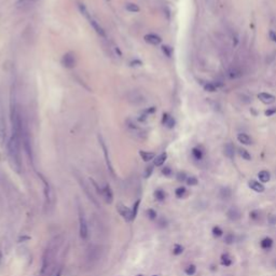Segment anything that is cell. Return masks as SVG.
<instances>
[{
	"mask_svg": "<svg viewBox=\"0 0 276 276\" xmlns=\"http://www.w3.org/2000/svg\"><path fill=\"white\" fill-rule=\"evenodd\" d=\"M58 245H60V242H58V239L55 237L53 241H51L50 245L45 249V252L43 255V262H42V270H41L42 274H44V272L47 271L50 265H51L53 258L55 257V251H57Z\"/></svg>",
	"mask_w": 276,
	"mask_h": 276,
	"instance_id": "6da1fadb",
	"label": "cell"
},
{
	"mask_svg": "<svg viewBox=\"0 0 276 276\" xmlns=\"http://www.w3.org/2000/svg\"><path fill=\"white\" fill-rule=\"evenodd\" d=\"M79 232L80 236L82 239H86L88 235V230H87V222L86 219L84 217V214L81 209H79Z\"/></svg>",
	"mask_w": 276,
	"mask_h": 276,
	"instance_id": "7a4b0ae2",
	"label": "cell"
},
{
	"mask_svg": "<svg viewBox=\"0 0 276 276\" xmlns=\"http://www.w3.org/2000/svg\"><path fill=\"white\" fill-rule=\"evenodd\" d=\"M117 209H118V212H119V214L122 216V218H123L125 221H127V222H132L133 220H135L134 216H133L132 209L128 208V207H126L124 204H121V203L118 204Z\"/></svg>",
	"mask_w": 276,
	"mask_h": 276,
	"instance_id": "3957f363",
	"label": "cell"
},
{
	"mask_svg": "<svg viewBox=\"0 0 276 276\" xmlns=\"http://www.w3.org/2000/svg\"><path fill=\"white\" fill-rule=\"evenodd\" d=\"M62 64L66 68H73L76 66V57L72 53H67L63 56Z\"/></svg>",
	"mask_w": 276,
	"mask_h": 276,
	"instance_id": "277c9868",
	"label": "cell"
},
{
	"mask_svg": "<svg viewBox=\"0 0 276 276\" xmlns=\"http://www.w3.org/2000/svg\"><path fill=\"white\" fill-rule=\"evenodd\" d=\"M100 194L103 195V197L105 199V201H106L108 204L112 203L113 194H112V191H111V189H110V187L109 186H107L106 185V186L102 189V193H100Z\"/></svg>",
	"mask_w": 276,
	"mask_h": 276,
	"instance_id": "5b68a950",
	"label": "cell"
},
{
	"mask_svg": "<svg viewBox=\"0 0 276 276\" xmlns=\"http://www.w3.org/2000/svg\"><path fill=\"white\" fill-rule=\"evenodd\" d=\"M258 98L260 99V102H262L263 104L265 105H270V104H273L275 102V96L272 95V94L269 93H260L258 94Z\"/></svg>",
	"mask_w": 276,
	"mask_h": 276,
	"instance_id": "8992f818",
	"label": "cell"
},
{
	"mask_svg": "<svg viewBox=\"0 0 276 276\" xmlns=\"http://www.w3.org/2000/svg\"><path fill=\"white\" fill-rule=\"evenodd\" d=\"M144 38H145V41L148 42L149 44H152V45H157L162 41L161 37H159L157 35H154V33H148Z\"/></svg>",
	"mask_w": 276,
	"mask_h": 276,
	"instance_id": "52a82bcc",
	"label": "cell"
},
{
	"mask_svg": "<svg viewBox=\"0 0 276 276\" xmlns=\"http://www.w3.org/2000/svg\"><path fill=\"white\" fill-rule=\"evenodd\" d=\"M248 186H249V188L251 189V190H254L255 192H258V193H262L263 191L265 190L264 186L257 180H250L249 182H248Z\"/></svg>",
	"mask_w": 276,
	"mask_h": 276,
	"instance_id": "ba28073f",
	"label": "cell"
},
{
	"mask_svg": "<svg viewBox=\"0 0 276 276\" xmlns=\"http://www.w3.org/2000/svg\"><path fill=\"white\" fill-rule=\"evenodd\" d=\"M227 218L232 221H236L241 218V212L237 207H231L227 212Z\"/></svg>",
	"mask_w": 276,
	"mask_h": 276,
	"instance_id": "9c48e42d",
	"label": "cell"
},
{
	"mask_svg": "<svg viewBox=\"0 0 276 276\" xmlns=\"http://www.w3.org/2000/svg\"><path fill=\"white\" fill-rule=\"evenodd\" d=\"M88 21H90V24L92 25L93 29L96 31V33H97L98 36H100V37H103V38L106 37V33H105V30H104V29H103V27L100 26V25L98 24V23L96 22L95 20H93V18H91V20H88Z\"/></svg>",
	"mask_w": 276,
	"mask_h": 276,
	"instance_id": "30bf717a",
	"label": "cell"
},
{
	"mask_svg": "<svg viewBox=\"0 0 276 276\" xmlns=\"http://www.w3.org/2000/svg\"><path fill=\"white\" fill-rule=\"evenodd\" d=\"M128 100H130L132 104L137 105V104H140V103L144 102V97H142L138 92H135L134 91V92H132V93L128 95Z\"/></svg>",
	"mask_w": 276,
	"mask_h": 276,
	"instance_id": "8fae6325",
	"label": "cell"
},
{
	"mask_svg": "<svg viewBox=\"0 0 276 276\" xmlns=\"http://www.w3.org/2000/svg\"><path fill=\"white\" fill-rule=\"evenodd\" d=\"M224 154L227 155L229 159H233L235 154L234 151V146L232 144H227L224 146Z\"/></svg>",
	"mask_w": 276,
	"mask_h": 276,
	"instance_id": "7c38bea8",
	"label": "cell"
},
{
	"mask_svg": "<svg viewBox=\"0 0 276 276\" xmlns=\"http://www.w3.org/2000/svg\"><path fill=\"white\" fill-rule=\"evenodd\" d=\"M258 177L261 182H269L270 179H271V174L267 170H261V172H259Z\"/></svg>",
	"mask_w": 276,
	"mask_h": 276,
	"instance_id": "4fadbf2b",
	"label": "cell"
},
{
	"mask_svg": "<svg viewBox=\"0 0 276 276\" xmlns=\"http://www.w3.org/2000/svg\"><path fill=\"white\" fill-rule=\"evenodd\" d=\"M260 246L262 249H270V248L273 246V239H271V237H265V239H263L262 241H261L260 243Z\"/></svg>",
	"mask_w": 276,
	"mask_h": 276,
	"instance_id": "5bb4252c",
	"label": "cell"
},
{
	"mask_svg": "<svg viewBox=\"0 0 276 276\" xmlns=\"http://www.w3.org/2000/svg\"><path fill=\"white\" fill-rule=\"evenodd\" d=\"M237 140H239V142H241V144H243V145H250L251 144V139H250V137L248 136L247 134H244V133L237 135Z\"/></svg>",
	"mask_w": 276,
	"mask_h": 276,
	"instance_id": "9a60e30c",
	"label": "cell"
},
{
	"mask_svg": "<svg viewBox=\"0 0 276 276\" xmlns=\"http://www.w3.org/2000/svg\"><path fill=\"white\" fill-rule=\"evenodd\" d=\"M139 154L142 157V159L145 162H149L151 160L154 159V153L152 152H147V151H139Z\"/></svg>",
	"mask_w": 276,
	"mask_h": 276,
	"instance_id": "2e32d148",
	"label": "cell"
},
{
	"mask_svg": "<svg viewBox=\"0 0 276 276\" xmlns=\"http://www.w3.org/2000/svg\"><path fill=\"white\" fill-rule=\"evenodd\" d=\"M229 76L231 79H236V78H239L242 76V71L236 67H232L229 71Z\"/></svg>",
	"mask_w": 276,
	"mask_h": 276,
	"instance_id": "e0dca14e",
	"label": "cell"
},
{
	"mask_svg": "<svg viewBox=\"0 0 276 276\" xmlns=\"http://www.w3.org/2000/svg\"><path fill=\"white\" fill-rule=\"evenodd\" d=\"M166 159H167V154H166L165 152L162 153V154H160L157 157H155L154 160V165L155 166H161L164 164V162L166 161Z\"/></svg>",
	"mask_w": 276,
	"mask_h": 276,
	"instance_id": "ac0fdd59",
	"label": "cell"
},
{
	"mask_svg": "<svg viewBox=\"0 0 276 276\" xmlns=\"http://www.w3.org/2000/svg\"><path fill=\"white\" fill-rule=\"evenodd\" d=\"M125 9L127 10L128 12L130 13H137V12H139V7L136 5V3H132V2H128L125 5Z\"/></svg>",
	"mask_w": 276,
	"mask_h": 276,
	"instance_id": "d6986e66",
	"label": "cell"
},
{
	"mask_svg": "<svg viewBox=\"0 0 276 276\" xmlns=\"http://www.w3.org/2000/svg\"><path fill=\"white\" fill-rule=\"evenodd\" d=\"M221 264L224 265V266H230L232 264V258L227 254H223L221 256Z\"/></svg>",
	"mask_w": 276,
	"mask_h": 276,
	"instance_id": "ffe728a7",
	"label": "cell"
},
{
	"mask_svg": "<svg viewBox=\"0 0 276 276\" xmlns=\"http://www.w3.org/2000/svg\"><path fill=\"white\" fill-rule=\"evenodd\" d=\"M231 194H232V192H231V190L227 188H223L220 190V196L222 197L223 200H227L231 197Z\"/></svg>",
	"mask_w": 276,
	"mask_h": 276,
	"instance_id": "44dd1931",
	"label": "cell"
},
{
	"mask_svg": "<svg viewBox=\"0 0 276 276\" xmlns=\"http://www.w3.org/2000/svg\"><path fill=\"white\" fill-rule=\"evenodd\" d=\"M37 1H39V0H18L16 2V7H25V6L33 5Z\"/></svg>",
	"mask_w": 276,
	"mask_h": 276,
	"instance_id": "7402d4cb",
	"label": "cell"
},
{
	"mask_svg": "<svg viewBox=\"0 0 276 276\" xmlns=\"http://www.w3.org/2000/svg\"><path fill=\"white\" fill-rule=\"evenodd\" d=\"M165 192H164L162 189H157L154 192V197L157 200V201H164L165 200Z\"/></svg>",
	"mask_w": 276,
	"mask_h": 276,
	"instance_id": "603a6c76",
	"label": "cell"
},
{
	"mask_svg": "<svg viewBox=\"0 0 276 276\" xmlns=\"http://www.w3.org/2000/svg\"><path fill=\"white\" fill-rule=\"evenodd\" d=\"M185 272H186V274L188 276H192L195 274V272H196V266H195L194 264H190L188 265V266L186 267V270H185Z\"/></svg>",
	"mask_w": 276,
	"mask_h": 276,
	"instance_id": "cb8c5ba5",
	"label": "cell"
},
{
	"mask_svg": "<svg viewBox=\"0 0 276 276\" xmlns=\"http://www.w3.org/2000/svg\"><path fill=\"white\" fill-rule=\"evenodd\" d=\"M187 190L185 187H179V188L176 189V191H175V194H176L177 197H179V199H181V197L185 196V194H186Z\"/></svg>",
	"mask_w": 276,
	"mask_h": 276,
	"instance_id": "d4e9b609",
	"label": "cell"
},
{
	"mask_svg": "<svg viewBox=\"0 0 276 276\" xmlns=\"http://www.w3.org/2000/svg\"><path fill=\"white\" fill-rule=\"evenodd\" d=\"M139 205H140V200H137L134 204H133V208H132V212L134 218H136L137 212H138V209H139Z\"/></svg>",
	"mask_w": 276,
	"mask_h": 276,
	"instance_id": "484cf974",
	"label": "cell"
},
{
	"mask_svg": "<svg viewBox=\"0 0 276 276\" xmlns=\"http://www.w3.org/2000/svg\"><path fill=\"white\" fill-rule=\"evenodd\" d=\"M239 154H241V157H243L244 160H246V161H250V160H251L250 153L248 152L247 150H245V149H241V150H239Z\"/></svg>",
	"mask_w": 276,
	"mask_h": 276,
	"instance_id": "4316f807",
	"label": "cell"
},
{
	"mask_svg": "<svg viewBox=\"0 0 276 276\" xmlns=\"http://www.w3.org/2000/svg\"><path fill=\"white\" fill-rule=\"evenodd\" d=\"M192 154L193 157H195L196 160H202V157H203V152H202L201 149L199 148H194L192 150Z\"/></svg>",
	"mask_w": 276,
	"mask_h": 276,
	"instance_id": "83f0119b",
	"label": "cell"
},
{
	"mask_svg": "<svg viewBox=\"0 0 276 276\" xmlns=\"http://www.w3.org/2000/svg\"><path fill=\"white\" fill-rule=\"evenodd\" d=\"M212 235H214L215 237H220L223 235V231L221 227H212Z\"/></svg>",
	"mask_w": 276,
	"mask_h": 276,
	"instance_id": "f1b7e54d",
	"label": "cell"
},
{
	"mask_svg": "<svg viewBox=\"0 0 276 276\" xmlns=\"http://www.w3.org/2000/svg\"><path fill=\"white\" fill-rule=\"evenodd\" d=\"M183 252V247L181 245H175L174 249H173V254L175 255V256H179V255H181Z\"/></svg>",
	"mask_w": 276,
	"mask_h": 276,
	"instance_id": "f546056e",
	"label": "cell"
},
{
	"mask_svg": "<svg viewBox=\"0 0 276 276\" xmlns=\"http://www.w3.org/2000/svg\"><path fill=\"white\" fill-rule=\"evenodd\" d=\"M187 183H188L189 186H196L197 183H199V180H197L196 178H195V177H188V178H187Z\"/></svg>",
	"mask_w": 276,
	"mask_h": 276,
	"instance_id": "4dcf8cb0",
	"label": "cell"
},
{
	"mask_svg": "<svg viewBox=\"0 0 276 276\" xmlns=\"http://www.w3.org/2000/svg\"><path fill=\"white\" fill-rule=\"evenodd\" d=\"M79 9H80L81 13L83 14L84 16H86L88 20H91V16H90V14H88V11L86 10V8L84 7V5H82V3H79Z\"/></svg>",
	"mask_w": 276,
	"mask_h": 276,
	"instance_id": "1f68e13d",
	"label": "cell"
},
{
	"mask_svg": "<svg viewBox=\"0 0 276 276\" xmlns=\"http://www.w3.org/2000/svg\"><path fill=\"white\" fill-rule=\"evenodd\" d=\"M146 214H147V216H148V218H149V219H152V220H153V219L157 218V212H155L154 209H151V208H150V209L147 210Z\"/></svg>",
	"mask_w": 276,
	"mask_h": 276,
	"instance_id": "d6a6232c",
	"label": "cell"
},
{
	"mask_svg": "<svg viewBox=\"0 0 276 276\" xmlns=\"http://www.w3.org/2000/svg\"><path fill=\"white\" fill-rule=\"evenodd\" d=\"M204 87H205V90L207 91V92H210V93H212V92H215V91L217 90L216 85H215V84H212V83L205 84V86H204Z\"/></svg>",
	"mask_w": 276,
	"mask_h": 276,
	"instance_id": "836d02e7",
	"label": "cell"
},
{
	"mask_svg": "<svg viewBox=\"0 0 276 276\" xmlns=\"http://www.w3.org/2000/svg\"><path fill=\"white\" fill-rule=\"evenodd\" d=\"M224 242L227 244H232L233 242H234V236H233V234H227L225 235Z\"/></svg>",
	"mask_w": 276,
	"mask_h": 276,
	"instance_id": "e575fe53",
	"label": "cell"
},
{
	"mask_svg": "<svg viewBox=\"0 0 276 276\" xmlns=\"http://www.w3.org/2000/svg\"><path fill=\"white\" fill-rule=\"evenodd\" d=\"M162 51L165 53V55L167 56V57H170V55H172V50L169 49V47L163 45V47H162Z\"/></svg>",
	"mask_w": 276,
	"mask_h": 276,
	"instance_id": "d590c367",
	"label": "cell"
},
{
	"mask_svg": "<svg viewBox=\"0 0 276 276\" xmlns=\"http://www.w3.org/2000/svg\"><path fill=\"white\" fill-rule=\"evenodd\" d=\"M165 124L168 126V127L172 128L173 126L175 125V121H174V119H173L172 117H168V118H167V120H166V122H165Z\"/></svg>",
	"mask_w": 276,
	"mask_h": 276,
	"instance_id": "8d00e7d4",
	"label": "cell"
},
{
	"mask_svg": "<svg viewBox=\"0 0 276 276\" xmlns=\"http://www.w3.org/2000/svg\"><path fill=\"white\" fill-rule=\"evenodd\" d=\"M187 178H188V177L186 176L185 173H179V174L177 175V179H178V181H186Z\"/></svg>",
	"mask_w": 276,
	"mask_h": 276,
	"instance_id": "74e56055",
	"label": "cell"
},
{
	"mask_svg": "<svg viewBox=\"0 0 276 276\" xmlns=\"http://www.w3.org/2000/svg\"><path fill=\"white\" fill-rule=\"evenodd\" d=\"M269 37H270V39H271L272 41L276 43V31L275 30H270L269 31Z\"/></svg>",
	"mask_w": 276,
	"mask_h": 276,
	"instance_id": "f35d334b",
	"label": "cell"
},
{
	"mask_svg": "<svg viewBox=\"0 0 276 276\" xmlns=\"http://www.w3.org/2000/svg\"><path fill=\"white\" fill-rule=\"evenodd\" d=\"M162 173H163V175H165V176H170L172 175V169H170L169 167H164L163 169H162Z\"/></svg>",
	"mask_w": 276,
	"mask_h": 276,
	"instance_id": "ab89813d",
	"label": "cell"
},
{
	"mask_svg": "<svg viewBox=\"0 0 276 276\" xmlns=\"http://www.w3.org/2000/svg\"><path fill=\"white\" fill-rule=\"evenodd\" d=\"M274 113H276V108L267 109V110L265 111V115H267V117H271V115H273Z\"/></svg>",
	"mask_w": 276,
	"mask_h": 276,
	"instance_id": "60d3db41",
	"label": "cell"
},
{
	"mask_svg": "<svg viewBox=\"0 0 276 276\" xmlns=\"http://www.w3.org/2000/svg\"><path fill=\"white\" fill-rule=\"evenodd\" d=\"M152 170H153V168L151 167V166H149V167L146 169V173H145V177H146V178H149V177L151 176V174H152Z\"/></svg>",
	"mask_w": 276,
	"mask_h": 276,
	"instance_id": "b9f144b4",
	"label": "cell"
},
{
	"mask_svg": "<svg viewBox=\"0 0 276 276\" xmlns=\"http://www.w3.org/2000/svg\"><path fill=\"white\" fill-rule=\"evenodd\" d=\"M55 276H62V271H60H60H58L57 273H56V275H55Z\"/></svg>",
	"mask_w": 276,
	"mask_h": 276,
	"instance_id": "7bdbcfd3",
	"label": "cell"
},
{
	"mask_svg": "<svg viewBox=\"0 0 276 276\" xmlns=\"http://www.w3.org/2000/svg\"><path fill=\"white\" fill-rule=\"evenodd\" d=\"M1 258H2V256H1V252H0V261H1Z\"/></svg>",
	"mask_w": 276,
	"mask_h": 276,
	"instance_id": "ee69618b",
	"label": "cell"
},
{
	"mask_svg": "<svg viewBox=\"0 0 276 276\" xmlns=\"http://www.w3.org/2000/svg\"><path fill=\"white\" fill-rule=\"evenodd\" d=\"M138 276H142V275H138Z\"/></svg>",
	"mask_w": 276,
	"mask_h": 276,
	"instance_id": "f6af8a7d",
	"label": "cell"
},
{
	"mask_svg": "<svg viewBox=\"0 0 276 276\" xmlns=\"http://www.w3.org/2000/svg\"><path fill=\"white\" fill-rule=\"evenodd\" d=\"M153 276H157V275H153Z\"/></svg>",
	"mask_w": 276,
	"mask_h": 276,
	"instance_id": "bcb514c9",
	"label": "cell"
}]
</instances>
